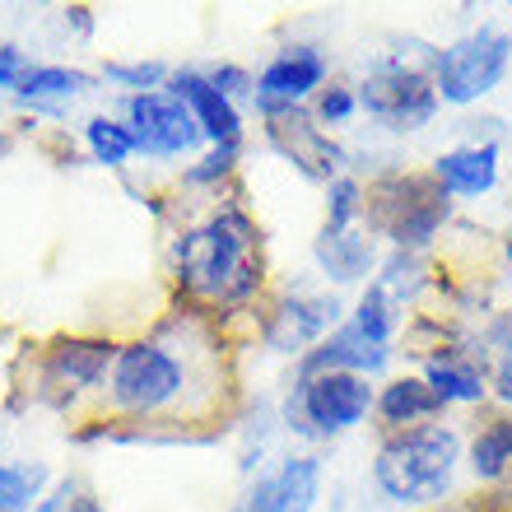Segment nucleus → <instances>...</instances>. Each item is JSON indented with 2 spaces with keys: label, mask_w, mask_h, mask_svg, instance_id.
<instances>
[{
  "label": "nucleus",
  "mask_w": 512,
  "mask_h": 512,
  "mask_svg": "<svg viewBox=\"0 0 512 512\" xmlns=\"http://www.w3.org/2000/svg\"><path fill=\"white\" fill-rule=\"evenodd\" d=\"M0 154H5V135H0Z\"/></svg>",
  "instance_id": "obj_36"
},
{
  "label": "nucleus",
  "mask_w": 512,
  "mask_h": 512,
  "mask_svg": "<svg viewBox=\"0 0 512 512\" xmlns=\"http://www.w3.org/2000/svg\"><path fill=\"white\" fill-rule=\"evenodd\" d=\"M308 112L322 131H340V126H350L354 117H359V89L345 80H331L322 94L308 103Z\"/></svg>",
  "instance_id": "obj_26"
},
{
  "label": "nucleus",
  "mask_w": 512,
  "mask_h": 512,
  "mask_svg": "<svg viewBox=\"0 0 512 512\" xmlns=\"http://www.w3.org/2000/svg\"><path fill=\"white\" fill-rule=\"evenodd\" d=\"M66 28H75V33L89 38V33H94V14L84 10V5H75V10H66Z\"/></svg>",
  "instance_id": "obj_31"
},
{
  "label": "nucleus",
  "mask_w": 512,
  "mask_h": 512,
  "mask_svg": "<svg viewBox=\"0 0 512 512\" xmlns=\"http://www.w3.org/2000/svg\"><path fill=\"white\" fill-rule=\"evenodd\" d=\"M512 70V33L499 24H480L471 33L452 38L447 47H433L429 75L438 89V103L447 108H471L489 98L508 80Z\"/></svg>",
  "instance_id": "obj_7"
},
{
  "label": "nucleus",
  "mask_w": 512,
  "mask_h": 512,
  "mask_svg": "<svg viewBox=\"0 0 512 512\" xmlns=\"http://www.w3.org/2000/svg\"><path fill=\"white\" fill-rule=\"evenodd\" d=\"M461 461H466V443L443 419L415 424V429H396L382 433L378 452H373V485L396 508L429 512L452 499Z\"/></svg>",
  "instance_id": "obj_3"
},
{
  "label": "nucleus",
  "mask_w": 512,
  "mask_h": 512,
  "mask_svg": "<svg viewBox=\"0 0 512 512\" xmlns=\"http://www.w3.org/2000/svg\"><path fill=\"white\" fill-rule=\"evenodd\" d=\"M419 378L433 387V396L452 410V405H485L489 401V373L475 354L457 350V345H438L433 354H424Z\"/></svg>",
  "instance_id": "obj_15"
},
{
  "label": "nucleus",
  "mask_w": 512,
  "mask_h": 512,
  "mask_svg": "<svg viewBox=\"0 0 512 512\" xmlns=\"http://www.w3.org/2000/svg\"><path fill=\"white\" fill-rule=\"evenodd\" d=\"M168 266H173V280L191 308H252L266 284L261 224L238 196H219L205 215H196L173 233Z\"/></svg>",
  "instance_id": "obj_2"
},
{
  "label": "nucleus",
  "mask_w": 512,
  "mask_h": 512,
  "mask_svg": "<svg viewBox=\"0 0 512 512\" xmlns=\"http://www.w3.org/2000/svg\"><path fill=\"white\" fill-rule=\"evenodd\" d=\"M364 224V182L340 173L326 182V224L322 229H359Z\"/></svg>",
  "instance_id": "obj_23"
},
{
  "label": "nucleus",
  "mask_w": 512,
  "mask_h": 512,
  "mask_svg": "<svg viewBox=\"0 0 512 512\" xmlns=\"http://www.w3.org/2000/svg\"><path fill=\"white\" fill-rule=\"evenodd\" d=\"M429 512H471V508H429Z\"/></svg>",
  "instance_id": "obj_35"
},
{
  "label": "nucleus",
  "mask_w": 512,
  "mask_h": 512,
  "mask_svg": "<svg viewBox=\"0 0 512 512\" xmlns=\"http://www.w3.org/2000/svg\"><path fill=\"white\" fill-rule=\"evenodd\" d=\"M201 70H205V80L215 84L229 103H238V108L256 98V75L247 66H238V61H215V66H201Z\"/></svg>",
  "instance_id": "obj_29"
},
{
  "label": "nucleus",
  "mask_w": 512,
  "mask_h": 512,
  "mask_svg": "<svg viewBox=\"0 0 512 512\" xmlns=\"http://www.w3.org/2000/svg\"><path fill=\"white\" fill-rule=\"evenodd\" d=\"M122 122L131 126L135 154H145L154 163L168 159H187L205 145L201 126L187 112L182 98H173L168 89H154V94H126L122 98Z\"/></svg>",
  "instance_id": "obj_9"
},
{
  "label": "nucleus",
  "mask_w": 512,
  "mask_h": 512,
  "mask_svg": "<svg viewBox=\"0 0 512 512\" xmlns=\"http://www.w3.org/2000/svg\"><path fill=\"white\" fill-rule=\"evenodd\" d=\"M94 84L98 80L89 75V70H80V66H38V61H33V70H28L24 84H19L10 98L19 103V108L42 112V117H61L66 103L94 94Z\"/></svg>",
  "instance_id": "obj_18"
},
{
  "label": "nucleus",
  "mask_w": 512,
  "mask_h": 512,
  "mask_svg": "<svg viewBox=\"0 0 512 512\" xmlns=\"http://www.w3.org/2000/svg\"><path fill=\"white\" fill-rule=\"evenodd\" d=\"M326 84H331V56H326L317 42H289V47H280L266 66L256 70V98H261V103L308 108Z\"/></svg>",
  "instance_id": "obj_10"
},
{
  "label": "nucleus",
  "mask_w": 512,
  "mask_h": 512,
  "mask_svg": "<svg viewBox=\"0 0 512 512\" xmlns=\"http://www.w3.org/2000/svg\"><path fill=\"white\" fill-rule=\"evenodd\" d=\"M28 70H33V56H24L19 47H10V42H0V89H5V94H14V89L24 84Z\"/></svg>",
  "instance_id": "obj_30"
},
{
  "label": "nucleus",
  "mask_w": 512,
  "mask_h": 512,
  "mask_svg": "<svg viewBox=\"0 0 512 512\" xmlns=\"http://www.w3.org/2000/svg\"><path fill=\"white\" fill-rule=\"evenodd\" d=\"M378 387L359 373H294L280 401V424L303 443H336L373 415Z\"/></svg>",
  "instance_id": "obj_5"
},
{
  "label": "nucleus",
  "mask_w": 512,
  "mask_h": 512,
  "mask_svg": "<svg viewBox=\"0 0 512 512\" xmlns=\"http://www.w3.org/2000/svg\"><path fill=\"white\" fill-rule=\"evenodd\" d=\"M345 322V303L336 289H284L261 312V340L275 354H303Z\"/></svg>",
  "instance_id": "obj_8"
},
{
  "label": "nucleus",
  "mask_w": 512,
  "mask_h": 512,
  "mask_svg": "<svg viewBox=\"0 0 512 512\" xmlns=\"http://www.w3.org/2000/svg\"><path fill=\"white\" fill-rule=\"evenodd\" d=\"M373 280L405 308V303L424 289V256L419 252H387L378 261V275H373Z\"/></svg>",
  "instance_id": "obj_24"
},
{
  "label": "nucleus",
  "mask_w": 512,
  "mask_h": 512,
  "mask_svg": "<svg viewBox=\"0 0 512 512\" xmlns=\"http://www.w3.org/2000/svg\"><path fill=\"white\" fill-rule=\"evenodd\" d=\"M238 159H243V149H233V145H205L201 159H196L187 173H182V187H191V191H219L224 182H233V173H238Z\"/></svg>",
  "instance_id": "obj_25"
},
{
  "label": "nucleus",
  "mask_w": 512,
  "mask_h": 512,
  "mask_svg": "<svg viewBox=\"0 0 512 512\" xmlns=\"http://www.w3.org/2000/svg\"><path fill=\"white\" fill-rule=\"evenodd\" d=\"M47 471L33 461H0V512H28L42 503Z\"/></svg>",
  "instance_id": "obj_22"
},
{
  "label": "nucleus",
  "mask_w": 512,
  "mask_h": 512,
  "mask_svg": "<svg viewBox=\"0 0 512 512\" xmlns=\"http://www.w3.org/2000/svg\"><path fill=\"white\" fill-rule=\"evenodd\" d=\"M499 159L503 149L499 145H452L443 149L438 159H433V182L447 191V196H457V201H475V196H489V191L499 187Z\"/></svg>",
  "instance_id": "obj_16"
},
{
  "label": "nucleus",
  "mask_w": 512,
  "mask_h": 512,
  "mask_svg": "<svg viewBox=\"0 0 512 512\" xmlns=\"http://www.w3.org/2000/svg\"><path fill=\"white\" fill-rule=\"evenodd\" d=\"M489 387L503 405H512V312L489 326Z\"/></svg>",
  "instance_id": "obj_27"
},
{
  "label": "nucleus",
  "mask_w": 512,
  "mask_h": 512,
  "mask_svg": "<svg viewBox=\"0 0 512 512\" xmlns=\"http://www.w3.org/2000/svg\"><path fill=\"white\" fill-rule=\"evenodd\" d=\"M322 499V457L289 452L275 471L256 475L238 512H312Z\"/></svg>",
  "instance_id": "obj_12"
},
{
  "label": "nucleus",
  "mask_w": 512,
  "mask_h": 512,
  "mask_svg": "<svg viewBox=\"0 0 512 512\" xmlns=\"http://www.w3.org/2000/svg\"><path fill=\"white\" fill-rule=\"evenodd\" d=\"M112 359H117V340L61 336L42 350V378H47V387L61 391V401H75L84 391L108 387Z\"/></svg>",
  "instance_id": "obj_11"
},
{
  "label": "nucleus",
  "mask_w": 512,
  "mask_h": 512,
  "mask_svg": "<svg viewBox=\"0 0 512 512\" xmlns=\"http://www.w3.org/2000/svg\"><path fill=\"white\" fill-rule=\"evenodd\" d=\"M70 512H103V503H98L94 494H84V489H75V494H70Z\"/></svg>",
  "instance_id": "obj_32"
},
{
  "label": "nucleus",
  "mask_w": 512,
  "mask_h": 512,
  "mask_svg": "<svg viewBox=\"0 0 512 512\" xmlns=\"http://www.w3.org/2000/svg\"><path fill=\"white\" fill-rule=\"evenodd\" d=\"M345 322L359 331V336L378 340V345H396V331H401V303L382 289L378 280H368L354 298V308L345 312Z\"/></svg>",
  "instance_id": "obj_20"
},
{
  "label": "nucleus",
  "mask_w": 512,
  "mask_h": 512,
  "mask_svg": "<svg viewBox=\"0 0 512 512\" xmlns=\"http://www.w3.org/2000/svg\"><path fill=\"white\" fill-rule=\"evenodd\" d=\"M312 261L331 289L368 284V275H378V238H368V229H322L312 238Z\"/></svg>",
  "instance_id": "obj_14"
},
{
  "label": "nucleus",
  "mask_w": 512,
  "mask_h": 512,
  "mask_svg": "<svg viewBox=\"0 0 512 512\" xmlns=\"http://www.w3.org/2000/svg\"><path fill=\"white\" fill-rule=\"evenodd\" d=\"M466 471L475 475V485H503L512 475V415L494 410L471 429L466 443Z\"/></svg>",
  "instance_id": "obj_19"
},
{
  "label": "nucleus",
  "mask_w": 512,
  "mask_h": 512,
  "mask_svg": "<svg viewBox=\"0 0 512 512\" xmlns=\"http://www.w3.org/2000/svg\"><path fill=\"white\" fill-rule=\"evenodd\" d=\"M84 145H89L94 163H103V168H126L135 159L131 126L122 117H108V112H98V117L84 122Z\"/></svg>",
  "instance_id": "obj_21"
},
{
  "label": "nucleus",
  "mask_w": 512,
  "mask_h": 512,
  "mask_svg": "<svg viewBox=\"0 0 512 512\" xmlns=\"http://www.w3.org/2000/svg\"><path fill=\"white\" fill-rule=\"evenodd\" d=\"M373 415L382 419V433L396 429H415V424H433V419L447 415V405L433 396V387L419 373H396L378 387V405Z\"/></svg>",
  "instance_id": "obj_17"
},
{
  "label": "nucleus",
  "mask_w": 512,
  "mask_h": 512,
  "mask_svg": "<svg viewBox=\"0 0 512 512\" xmlns=\"http://www.w3.org/2000/svg\"><path fill=\"white\" fill-rule=\"evenodd\" d=\"M168 75L173 70L163 66V61H103V80L122 84L126 94H154V89H163L168 84Z\"/></svg>",
  "instance_id": "obj_28"
},
{
  "label": "nucleus",
  "mask_w": 512,
  "mask_h": 512,
  "mask_svg": "<svg viewBox=\"0 0 512 512\" xmlns=\"http://www.w3.org/2000/svg\"><path fill=\"white\" fill-rule=\"evenodd\" d=\"M219 391V340L196 312H177L159 336L117 345L103 405L135 424H191L215 410Z\"/></svg>",
  "instance_id": "obj_1"
},
{
  "label": "nucleus",
  "mask_w": 512,
  "mask_h": 512,
  "mask_svg": "<svg viewBox=\"0 0 512 512\" xmlns=\"http://www.w3.org/2000/svg\"><path fill=\"white\" fill-rule=\"evenodd\" d=\"M364 224L368 238L391 243V252H429L433 238L452 224V196L433 173L387 168L364 187Z\"/></svg>",
  "instance_id": "obj_4"
},
{
  "label": "nucleus",
  "mask_w": 512,
  "mask_h": 512,
  "mask_svg": "<svg viewBox=\"0 0 512 512\" xmlns=\"http://www.w3.org/2000/svg\"><path fill=\"white\" fill-rule=\"evenodd\" d=\"M475 512H512V503H508V494H494L485 508H475Z\"/></svg>",
  "instance_id": "obj_33"
},
{
  "label": "nucleus",
  "mask_w": 512,
  "mask_h": 512,
  "mask_svg": "<svg viewBox=\"0 0 512 512\" xmlns=\"http://www.w3.org/2000/svg\"><path fill=\"white\" fill-rule=\"evenodd\" d=\"M359 89V112L368 122H378L391 135H415L424 126H433L438 117V89H433L429 61H405L401 52L368 61Z\"/></svg>",
  "instance_id": "obj_6"
},
{
  "label": "nucleus",
  "mask_w": 512,
  "mask_h": 512,
  "mask_svg": "<svg viewBox=\"0 0 512 512\" xmlns=\"http://www.w3.org/2000/svg\"><path fill=\"white\" fill-rule=\"evenodd\" d=\"M163 89L187 103V112L196 117V126H201V135H205V145H233V149H243V135H247L243 108L219 94L215 84L205 80L201 66H177L173 75H168V84H163Z\"/></svg>",
  "instance_id": "obj_13"
},
{
  "label": "nucleus",
  "mask_w": 512,
  "mask_h": 512,
  "mask_svg": "<svg viewBox=\"0 0 512 512\" xmlns=\"http://www.w3.org/2000/svg\"><path fill=\"white\" fill-rule=\"evenodd\" d=\"M503 261H508V270H512V233L503 238Z\"/></svg>",
  "instance_id": "obj_34"
}]
</instances>
